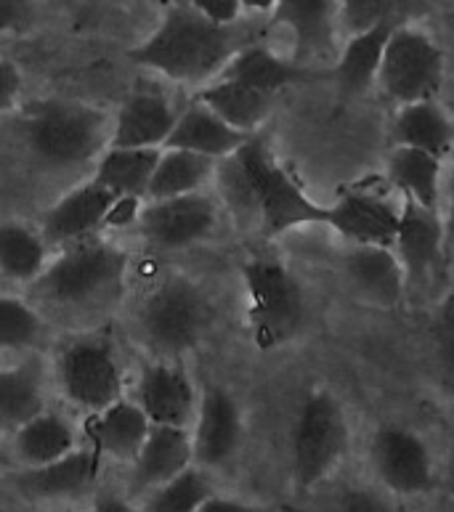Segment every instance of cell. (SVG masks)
Masks as SVG:
<instances>
[{
  "label": "cell",
  "mask_w": 454,
  "mask_h": 512,
  "mask_svg": "<svg viewBox=\"0 0 454 512\" xmlns=\"http://www.w3.org/2000/svg\"><path fill=\"white\" fill-rule=\"evenodd\" d=\"M242 46L234 24L210 22L192 6H170L157 30L128 51V59L176 83L202 85L221 75Z\"/></svg>",
  "instance_id": "6da1fadb"
},
{
  "label": "cell",
  "mask_w": 454,
  "mask_h": 512,
  "mask_svg": "<svg viewBox=\"0 0 454 512\" xmlns=\"http://www.w3.org/2000/svg\"><path fill=\"white\" fill-rule=\"evenodd\" d=\"M128 253L107 239L88 234L67 242L59 258L46 263L30 282L32 298L56 311H85L117 298Z\"/></svg>",
  "instance_id": "7a4b0ae2"
},
{
  "label": "cell",
  "mask_w": 454,
  "mask_h": 512,
  "mask_svg": "<svg viewBox=\"0 0 454 512\" xmlns=\"http://www.w3.org/2000/svg\"><path fill=\"white\" fill-rule=\"evenodd\" d=\"M112 117L104 109L72 99L24 104L19 130L32 157L46 168H80L109 146Z\"/></svg>",
  "instance_id": "3957f363"
},
{
  "label": "cell",
  "mask_w": 454,
  "mask_h": 512,
  "mask_svg": "<svg viewBox=\"0 0 454 512\" xmlns=\"http://www.w3.org/2000/svg\"><path fill=\"white\" fill-rule=\"evenodd\" d=\"M231 157L245 178L250 205L253 213L261 218L266 237H279L298 226L327 223V207L308 199L298 181L271 154L266 141L250 136Z\"/></svg>",
  "instance_id": "277c9868"
},
{
  "label": "cell",
  "mask_w": 454,
  "mask_h": 512,
  "mask_svg": "<svg viewBox=\"0 0 454 512\" xmlns=\"http://www.w3.org/2000/svg\"><path fill=\"white\" fill-rule=\"evenodd\" d=\"M247 292V324L261 351L290 343L306 321V298L290 268L277 260H250L242 268Z\"/></svg>",
  "instance_id": "5b68a950"
},
{
  "label": "cell",
  "mask_w": 454,
  "mask_h": 512,
  "mask_svg": "<svg viewBox=\"0 0 454 512\" xmlns=\"http://www.w3.org/2000/svg\"><path fill=\"white\" fill-rule=\"evenodd\" d=\"M348 449V422L343 406L327 390L303 398L293 425V475L303 491L314 489L338 470Z\"/></svg>",
  "instance_id": "8992f818"
},
{
  "label": "cell",
  "mask_w": 454,
  "mask_h": 512,
  "mask_svg": "<svg viewBox=\"0 0 454 512\" xmlns=\"http://www.w3.org/2000/svg\"><path fill=\"white\" fill-rule=\"evenodd\" d=\"M208 321V300L184 276H170L149 292L139 314L141 335L165 359L192 351Z\"/></svg>",
  "instance_id": "52a82bcc"
},
{
  "label": "cell",
  "mask_w": 454,
  "mask_h": 512,
  "mask_svg": "<svg viewBox=\"0 0 454 512\" xmlns=\"http://www.w3.org/2000/svg\"><path fill=\"white\" fill-rule=\"evenodd\" d=\"M375 85L399 107L436 99L444 85V54L436 40L417 27L391 30Z\"/></svg>",
  "instance_id": "ba28073f"
},
{
  "label": "cell",
  "mask_w": 454,
  "mask_h": 512,
  "mask_svg": "<svg viewBox=\"0 0 454 512\" xmlns=\"http://www.w3.org/2000/svg\"><path fill=\"white\" fill-rule=\"evenodd\" d=\"M59 388L85 412H99L123 398V369L107 337H80L59 356Z\"/></svg>",
  "instance_id": "9c48e42d"
},
{
  "label": "cell",
  "mask_w": 454,
  "mask_h": 512,
  "mask_svg": "<svg viewBox=\"0 0 454 512\" xmlns=\"http://www.w3.org/2000/svg\"><path fill=\"white\" fill-rule=\"evenodd\" d=\"M216 221L218 210L213 199L200 192L149 199L139 213L144 239L162 250H178L210 237Z\"/></svg>",
  "instance_id": "30bf717a"
},
{
  "label": "cell",
  "mask_w": 454,
  "mask_h": 512,
  "mask_svg": "<svg viewBox=\"0 0 454 512\" xmlns=\"http://www.w3.org/2000/svg\"><path fill=\"white\" fill-rule=\"evenodd\" d=\"M372 467L385 489L417 497L433 489V459L425 441L399 425H383L370 444Z\"/></svg>",
  "instance_id": "8fae6325"
},
{
  "label": "cell",
  "mask_w": 454,
  "mask_h": 512,
  "mask_svg": "<svg viewBox=\"0 0 454 512\" xmlns=\"http://www.w3.org/2000/svg\"><path fill=\"white\" fill-rule=\"evenodd\" d=\"M401 205L383 192H372L367 186H354L340 194L327 207V223L332 231L351 245H383L393 247L399 229Z\"/></svg>",
  "instance_id": "7c38bea8"
},
{
  "label": "cell",
  "mask_w": 454,
  "mask_h": 512,
  "mask_svg": "<svg viewBox=\"0 0 454 512\" xmlns=\"http://www.w3.org/2000/svg\"><path fill=\"white\" fill-rule=\"evenodd\" d=\"M393 253L404 268L409 284L428 282L444 255V223L436 207H425L415 199L401 197V215Z\"/></svg>",
  "instance_id": "4fadbf2b"
},
{
  "label": "cell",
  "mask_w": 454,
  "mask_h": 512,
  "mask_svg": "<svg viewBox=\"0 0 454 512\" xmlns=\"http://www.w3.org/2000/svg\"><path fill=\"white\" fill-rule=\"evenodd\" d=\"M274 22L293 32L295 62L303 67L338 56V0H277Z\"/></svg>",
  "instance_id": "5bb4252c"
},
{
  "label": "cell",
  "mask_w": 454,
  "mask_h": 512,
  "mask_svg": "<svg viewBox=\"0 0 454 512\" xmlns=\"http://www.w3.org/2000/svg\"><path fill=\"white\" fill-rule=\"evenodd\" d=\"M194 462L202 467L226 465L242 444V414L229 390L208 388L202 393L192 422Z\"/></svg>",
  "instance_id": "9a60e30c"
},
{
  "label": "cell",
  "mask_w": 454,
  "mask_h": 512,
  "mask_svg": "<svg viewBox=\"0 0 454 512\" xmlns=\"http://www.w3.org/2000/svg\"><path fill=\"white\" fill-rule=\"evenodd\" d=\"M136 404L144 409L152 425L192 428L200 398L184 369L168 361H157L141 372Z\"/></svg>",
  "instance_id": "2e32d148"
},
{
  "label": "cell",
  "mask_w": 454,
  "mask_h": 512,
  "mask_svg": "<svg viewBox=\"0 0 454 512\" xmlns=\"http://www.w3.org/2000/svg\"><path fill=\"white\" fill-rule=\"evenodd\" d=\"M101 454L96 449H75L46 465L24 467L14 475V489L32 502H54L83 494L99 475Z\"/></svg>",
  "instance_id": "e0dca14e"
},
{
  "label": "cell",
  "mask_w": 454,
  "mask_h": 512,
  "mask_svg": "<svg viewBox=\"0 0 454 512\" xmlns=\"http://www.w3.org/2000/svg\"><path fill=\"white\" fill-rule=\"evenodd\" d=\"M343 271L356 295L378 308L399 306L401 295L407 290L404 268L393 247L351 245L343 258Z\"/></svg>",
  "instance_id": "ac0fdd59"
},
{
  "label": "cell",
  "mask_w": 454,
  "mask_h": 512,
  "mask_svg": "<svg viewBox=\"0 0 454 512\" xmlns=\"http://www.w3.org/2000/svg\"><path fill=\"white\" fill-rule=\"evenodd\" d=\"M115 194L109 192L107 186L88 181V184L77 186L70 194H64L43 218V239L48 245L64 247L67 242H75L80 237L96 234L104 223L109 205H112Z\"/></svg>",
  "instance_id": "d6986e66"
},
{
  "label": "cell",
  "mask_w": 454,
  "mask_h": 512,
  "mask_svg": "<svg viewBox=\"0 0 454 512\" xmlns=\"http://www.w3.org/2000/svg\"><path fill=\"white\" fill-rule=\"evenodd\" d=\"M194 462L192 428L152 425L133 459L136 489H157Z\"/></svg>",
  "instance_id": "ffe728a7"
},
{
  "label": "cell",
  "mask_w": 454,
  "mask_h": 512,
  "mask_svg": "<svg viewBox=\"0 0 454 512\" xmlns=\"http://www.w3.org/2000/svg\"><path fill=\"white\" fill-rule=\"evenodd\" d=\"M250 136L253 133L231 128L213 109L205 107L202 101H194L192 107L176 117V125L165 138L162 149H189V152L205 154L213 160H224L237 152Z\"/></svg>",
  "instance_id": "44dd1931"
},
{
  "label": "cell",
  "mask_w": 454,
  "mask_h": 512,
  "mask_svg": "<svg viewBox=\"0 0 454 512\" xmlns=\"http://www.w3.org/2000/svg\"><path fill=\"white\" fill-rule=\"evenodd\" d=\"M152 422L136 401L117 398L107 409L91 412L88 420V438L101 457H115L133 462L147 438Z\"/></svg>",
  "instance_id": "7402d4cb"
},
{
  "label": "cell",
  "mask_w": 454,
  "mask_h": 512,
  "mask_svg": "<svg viewBox=\"0 0 454 512\" xmlns=\"http://www.w3.org/2000/svg\"><path fill=\"white\" fill-rule=\"evenodd\" d=\"M391 30V22L383 19L367 30L348 35L346 43L340 46L332 77L346 96H359L378 83V69L383 62V51Z\"/></svg>",
  "instance_id": "603a6c76"
},
{
  "label": "cell",
  "mask_w": 454,
  "mask_h": 512,
  "mask_svg": "<svg viewBox=\"0 0 454 512\" xmlns=\"http://www.w3.org/2000/svg\"><path fill=\"white\" fill-rule=\"evenodd\" d=\"M46 412V367L40 359H24L0 369V430L14 433L35 414Z\"/></svg>",
  "instance_id": "cb8c5ba5"
},
{
  "label": "cell",
  "mask_w": 454,
  "mask_h": 512,
  "mask_svg": "<svg viewBox=\"0 0 454 512\" xmlns=\"http://www.w3.org/2000/svg\"><path fill=\"white\" fill-rule=\"evenodd\" d=\"M176 112L157 93H139L125 101L112 123L109 146H160L176 125Z\"/></svg>",
  "instance_id": "d4e9b609"
},
{
  "label": "cell",
  "mask_w": 454,
  "mask_h": 512,
  "mask_svg": "<svg viewBox=\"0 0 454 512\" xmlns=\"http://www.w3.org/2000/svg\"><path fill=\"white\" fill-rule=\"evenodd\" d=\"M197 101L213 109L231 128L242 130V133H255L271 115L274 96L258 91L242 80H234V77H216L197 93Z\"/></svg>",
  "instance_id": "484cf974"
},
{
  "label": "cell",
  "mask_w": 454,
  "mask_h": 512,
  "mask_svg": "<svg viewBox=\"0 0 454 512\" xmlns=\"http://www.w3.org/2000/svg\"><path fill=\"white\" fill-rule=\"evenodd\" d=\"M391 138L396 146H415L444 160L452 152L454 125L436 99L401 104L393 117Z\"/></svg>",
  "instance_id": "4316f807"
},
{
  "label": "cell",
  "mask_w": 454,
  "mask_h": 512,
  "mask_svg": "<svg viewBox=\"0 0 454 512\" xmlns=\"http://www.w3.org/2000/svg\"><path fill=\"white\" fill-rule=\"evenodd\" d=\"M160 152V146H107L96 162L93 181L112 194L147 197Z\"/></svg>",
  "instance_id": "83f0119b"
},
{
  "label": "cell",
  "mask_w": 454,
  "mask_h": 512,
  "mask_svg": "<svg viewBox=\"0 0 454 512\" xmlns=\"http://www.w3.org/2000/svg\"><path fill=\"white\" fill-rule=\"evenodd\" d=\"M385 170H388V184L401 197L439 210L441 170H444L441 157L415 149V146H396Z\"/></svg>",
  "instance_id": "f1b7e54d"
},
{
  "label": "cell",
  "mask_w": 454,
  "mask_h": 512,
  "mask_svg": "<svg viewBox=\"0 0 454 512\" xmlns=\"http://www.w3.org/2000/svg\"><path fill=\"white\" fill-rule=\"evenodd\" d=\"M218 77H234V80L253 85V88L269 93V96H277L287 85H295L311 77V72L303 64L295 62V59L287 62L282 56L271 54L269 48L242 46L226 62V67L221 69Z\"/></svg>",
  "instance_id": "f546056e"
},
{
  "label": "cell",
  "mask_w": 454,
  "mask_h": 512,
  "mask_svg": "<svg viewBox=\"0 0 454 512\" xmlns=\"http://www.w3.org/2000/svg\"><path fill=\"white\" fill-rule=\"evenodd\" d=\"M77 449V436L62 414L40 412L14 430V454L24 467L46 465Z\"/></svg>",
  "instance_id": "4dcf8cb0"
},
{
  "label": "cell",
  "mask_w": 454,
  "mask_h": 512,
  "mask_svg": "<svg viewBox=\"0 0 454 512\" xmlns=\"http://www.w3.org/2000/svg\"><path fill=\"white\" fill-rule=\"evenodd\" d=\"M216 162L205 154L189 152V149H165L160 152L157 168L149 181L147 199L176 197V194L200 192L216 173Z\"/></svg>",
  "instance_id": "1f68e13d"
},
{
  "label": "cell",
  "mask_w": 454,
  "mask_h": 512,
  "mask_svg": "<svg viewBox=\"0 0 454 512\" xmlns=\"http://www.w3.org/2000/svg\"><path fill=\"white\" fill-rule=\"evenodd\" d=\"M48 263V242L24 223H0V274L30 284Z\"/></svg>",
  "instance_id": "d6a6232c"
},
{
  "label": "cell",
  "mask_w": 454,
  "mask_h": 512,
  "mask_svg": "<svg viewBox=\"0 0 454 512\" xmlns=\"http://www.w3.org/2000/svg\"><path fill=\"white\" fill-rule=\"evenodd\" d=\"M216 491L210 486L202 470L197 467H184L181 473L173 475L170 481L154 489L152 497L147 499V510L154 512H200L205 499L213 497Z\"/></svg>",
  "instance_id": "836d02e7"
},
{
  "label": "cell",
  "mask_w": 454,
  "mask_h": 512,
  "mask_svg": "<svg viewBox=\"0 0 454 512\" xmlns=\"http://www.w3.org/2000/svg\"><path fill=\"white\" fill-rule=\"evenodd\" d=\"M43 332V319L30 303L0 295V351L30 348Z\"/></svg>",
  "instance_id": "e575fe53"
},
{
  "label": "cell",
  "mask_w": 454,
  "mask_h": 512,
  "mask_svg": "<svg viewBox=\"0 0 454 512\" xmlns=\"http://www.w3.org/2000/svg\"><path fill=\"white\" fill-rule=\"evenodd\" d=\"M340 3V27L354 35L372 24L388 19L391 0H338Z\"/></svg>",
  "instance_id": "d590c367"
},
{
  "label": "cell",
  "mask_w": 454,
  "mask_h": 512,
  "mask_svg": "<svg viewBox=\"0 0 454 512\" xmlns=\"http://www.w3.org/2000/svg\"><path fill=\"white\" fill-rule=\"evenodd\" d=\"M141 199L144 197H133V194H115L112 205H109L107 215H104V223L101 229H125L131 223H139L141 213Z\"/></svg>",
  "instance_id": "8d00e7d4"
},
{
  "label": "cell",
  "mask_w": 454,
  "mask_h": 512,
  "mask_svg": "<svg viewBox=\"0 0 454 512\" xmlns=\"http://www.w3.org/2000/svg\"><path fill=\"white\" fill-rule=\"evenodd\" d=\"M35 19L32 0H0V35L27 30Z\"/></svg>",
  "instance_id": "74e56055"
},
{
  "label": "cell",
  "mask_w": 454,
  "mask_h": 512,
  "mask_svg": "<svg viewBox=\"0 0 454 512\" xmlns=\"http://www.w3.org/2000/svg\"><path fill=\"white\" fill-rule=\"evenodd\" d=\"M436 343H439L441 367L447 372L449 383L454 385V298L449 300L447 306H444V311H441Z\"/></svg>",
  "instance_id": "f35d334b"
},
{
  "label": "cell",
  "mask_w": 454,
  "mask_h": 512,
  "mask_svg": "<svg viewBox=\"0 0 454 512\" xmlns=\"http://www.w3.org/2000/svg\"><path fill=\"white\" fill-rule=\"evenodd\" d=\"M22 93V72L6 56H0V115H6L19 104Z\"/></svg>",
  "instance_id": "ab89813d"
},
{
  "label": "cell",
  "mask_w": 454,
  "mask_h": 512,
  "mask_svg": "<svg viewBox=\"0 0 454 512\" xmlns=\"http://www.w3.org/2000/svg\"><path fill=\"white\" fill-rule=\"evenodd\" d=\"M189 6L218 24H237L239 14L245 11L242 0H189Z\"/></svg>",
  "instance_id": "60d3db41"
},
{
  "label": "cell",
  "mask_w": 454,
  "mask_h": 512,
  "mask_svg": "<svg viewBox=\"0 0 454 512\" xmlns=\"http://www.w3.org/2000/svg\"><path fill=\"white\" fill-rule=\"evenodd\" d=\"M250 507L245 502H237V499H224L213 494V497L205 499V505L200 507V512H245Z\"/></svg>",
  "instance_id": "b9f144b4"
},
{
  "label": "cell",
  "mask_w": 454,
  "mask_h": 512,
  "mask_svg": "<svg viewBox=\"0 0 454 512\" xmlns=\"http://www.w3.org/2000/svg\"><path fill=\"white\" fill-rule=\"evenodd\" d=\"M242 6H245L247 11H274L277 0H242Z\"/></svg>",
  "instance_id": "7bdbcfd3"
},
{
  "label": "cell",
  "mask_w": 454,
  "mask_h": 512,
  "mask_svg": "<svg viewBox=\"0 0 454 512\" xmlns=\"http://www.w3.org/2000/svg\"><path fill=\"white\" fill-rule=\"evenodd\" d=\"M99 510H109V512H123V510H131V505L128 502H117V499H104V502H99Z\"/></svg>",
  "instance_id": "ee69618b"
},
{
  "label": "cell",
  "mask_w": 454,
  "mask_h": 512,
  "mask_svg": "<svg viewBox=\"0 0 454 512\" xmlns=\"http://www.w3.org/2000/svg\"><path fill=\"white\" fill-rule=\"evenodd\" d=\"M449 215H452L454 221V173L452 178H449Z\"/></svg>",
  "instance_id": "f6af8a7d"
}]
</instances>
